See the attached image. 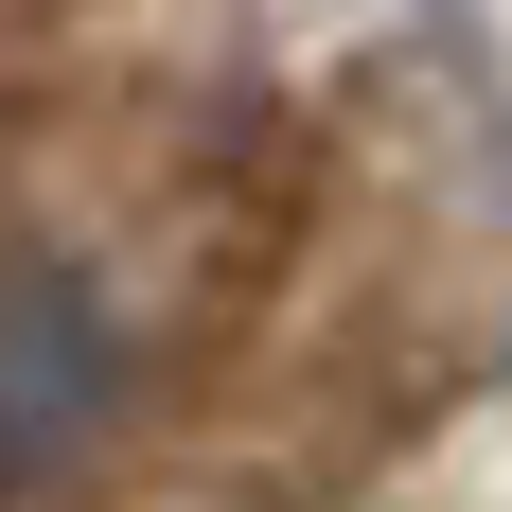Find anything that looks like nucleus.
I'll return each mask as SVG.
<instances>
[{
	"label": "nucleus",
	"mask_w": 512,
	"mask_h": 512,
	"mask_svg": "<svg viewBox=\"0 0 512 512\" xmlns=\"http://www.w3.org/2000/svg\"><path fill=\"white\" fill-rule=\"evenodd\" d=\"M106 389H124V318H106V283L71 248H0V477L71 460L106 424Z\"/></svg>",
	"instance_id": "obj_1"
}]
</instances>
